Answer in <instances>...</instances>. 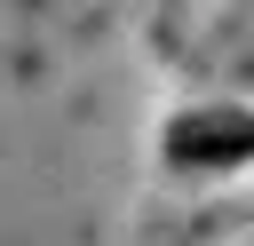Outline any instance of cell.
I'll list each match as a JSON object with an SVG mask.
<instances>
[{
	"mask_svg": "<svg viewBox=\"0 0 254 246\" xmlns=\"http://www.w3.org/2000/svg\"><path fill=\"white\" fill-rule=\"evenodd\" d=\"M159 159L190 183H230L254 175V103L230 95H190L167 127H159Z\"/></svg>",
	"mask_w": 254,
	"mask_h": 246,
	"instance_id": "1",
	"label": "cell"
}]
</instances>
